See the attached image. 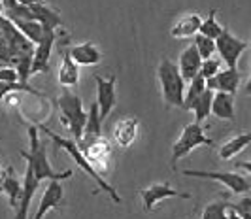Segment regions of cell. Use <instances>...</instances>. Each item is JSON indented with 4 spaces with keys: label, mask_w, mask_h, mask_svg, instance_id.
<instances>
[{
    "label": "cell",
    "mask_w": 251,
    "mask_h": 219,
    "mask_svg": "<svg viewBox=\"0 0 251 219\" xmlns=\"http://www.w3.org/2000/svg\"><path fill=\"white\" fill-rule=\"evenodd\" d=\"M40 187V180L34 174V168L30 163H26L25 168V178H23V195H21V200H19V206L15 210V218L17 219H25L28 218V206L32 202V196Z\"/></svg>",
    "instance_id": "cell-13"
},
{
    "label": "cell",
    "mask_w": 251,
    "mask_h": 219,
    "mask_svg": "<svg viewBox=\"0 0 251 219\" xmlns=\"http://www.w3.org/2000/svg\"><path fill=\"white\" fill-rule=\"evenodd\" d=\"M59 83L63 87H75L79 83V65H75V61L70 57L68 49L63 51V61L59 66Z\"/></svg>",
    "instance_id": "cell-22"
},
{
    "label": "cell",
    "mask_w": 251,
    "mask_h": 219,
    "mask_svg": "<svg viewBox=\"0 0 251 219\" xmlns=\"http://www.w3.org/2000/svg\"><path fill=\"white\" fill-rule=\"evenodd\" d=\"M63 196H64V189H63V183L61 180H51L46 187V191L42 195L40 198V206H38L36 214L32 216L34 219H42L50 210H55V208L61 206L63 202Z\"/></svg>",
    "instance_id": "cell-14"
},
{
    "label": "cell",
    "mask_w": 251,
    "mask_h": 219,
    "mask_svg": "<svg viewBox=\"0 0 251 219\" xmlns=\"http://www.w3.org/2000/svg\"><path fill=\"white\" fill-rule=\"evenodd\" d=\"M187 178H201V180H214L223 183L226 189L232 193H248L251 189V183L238 172H210V170H183L181 172Z\"/></svg>",
    "instance_id": "cell-7"
},
{
    "label": "cell",
    "mask_w": 251,
    "mask_h": 219,
    "mask_svg": "<svg viewBox=\"0 0 251 219\" xmlns=\"http://www.w3.org/2000/svg\"><path fill=\"white\" fill-rule=\"evenodd\" d=\"M2 65H6V63H2V61H0V66H2Z\"/></svg>",
    "instance_id": "cell-40"
},
{
    "label": "cell",
    "mask_w": 251,
    "mask_h": 219,
    "mask_svg": "<svg viewBox=\"0 0 251 219\" xmlns=\"http://www.w3.org/2000/svg\"><path fill=\"white\" fill-rule=\"evenodd\" d=\"M250 48H251V42H250ZM246 93L251 95V74H250V79H248V83H246Z\"/></svg>",
    "instance_id": "cell-37"
},
{
    "label": "cell",
    "mask_w": 251,
    "mask_h": 219,
    "mask_svg": "<svg viewBox=\"0 0 251 219\" xmlns=\"http://www.w3.org/2000/svg\"><path fill=\"white\" fill-rule=\"evenodd\" d=\"M250 48V42L236 38L228 28H223V32L215 38V51H219L221 59L226 63L228 68H236L242 53Z\"/></svg>",
    "instance_id": "cell-8"
},
{
    "label": "cell",
    "mask_w": 251,
    "mask_h": 219,
    "mask_svg": "<svg viewBox=\"0 0 251 219\" xmlns=\"http://www.w3.org/2000/svg\"><path fill=\"white\" fill-rule=\"evenodd\" d=\"M102 121L100 119V112H99V104L93 102L89 106V114H87V121H85V129H83V134L81 138H97L100 136L102 132Z\"/></svg>",
    "instance_id": "cell-25"
},
{
    "label": "cell",
    "mask_w": 251,
    "mask_h": 219,
    "mask_svg": "<svg viewBox=\"0 0 251 219\" xmlns=\"http://www.w3.org/2000/svg\"><path fill=\"white\" fill-rule=\"evenodd\" d=\"M219 70H221V61H217V59H214V57H208V59H204V61H202L201 74L206 77V79L215 76Z\"/></svg>",
    "instance_id": "cell-32"
},
{
    "label": "cell",
    "mask_w": 251,
    "mask_h": 219,
    "mask_svg": "<svg viewBox=\"0 0 251 219\" xmlns=\"http://www.w3.org/2000/svg\"><path fill=\"white\" fill-rule=\"evenodd\" d=\"M13 93H32L38 97L42 95L34 87H30L28 83H23V81H0V100H4L8 95H13Z\"/></svg>",
    "instance_id": "cell-28"
},
{
    "label": "cell",
    "mask_w": 251,
    "mask_h": 219,
    "mask_svg": "<svg viewBox=\"0 0 251 219\" xmlns=\"http://www.w3.org/2000/svg\"><path fill=\"white\" fill-rule=\"evenodd\" d=\"M40 129H42L44 132H46V134H48V136H50L51 140H53V144H55L59 149H64L66 153L70 155V157L74 159L75 165L81 168V170L87 174L91 180L97 181V185L100 187L102 191H106V193L110 195V198H112V200H115L117 204L121 202V195L117 193V191H115V187H113V185H110L108 181L104 180V176H102L100 172H99V170H97V168L93 167V165L89 163L87 159H85V155L81 153V149H79V146H77V142H75V140H68V138H63V136L55 134L53 130H50L48 127H44V125H40Z\"/></svg>",
    "instance_id": "cell-3"
},
{
    "label": "cell",
    "mask_w": 251,
    "mask_h": 219,
    "mask_svg": "<svg viewBox=\"0 0 251 219\" xmlns=\"http://www.w3.org/2000/svg\"><path fill=\"white\" fill-rule=\"evenodd\" d=\"M0 193L6 195L10 206L17 210L19 200H21V195H23V181H19V178L15 176V172H13L12 167H8L2 172V178H0Z\"/></svg>",
    "instance_id": "cell-19"
},
{
    "label": "cell",
    "mask_w": 251,
    "mask_h": 219,
    "mask_svg": "<svg viewBox=\"0 0 251 219\" xmlns=\"http://www.w3.org/2000/svg\"><path fill=\"white\" fill-rule=\"evenodd\" d=\"M195 48L199 49L202 61H204V59H208V57H214L215 40L210 38V36H206V34H202V32H197V34H195Z\"/></svg>",
    "instance_id": "cell-30"
},
{
    "label": "cell",
    "mask_w": 251,
    "mask_h": 219,
    "mask_svg": "<svg viewBox=\"0 0 251 219\" xmlns=\"http://www.w3.org/2000/svg\"><path fill=\"white\" fill-rule=\"evenodd\" d=\"M140 196H142V208H144V212H151L164 198H191V195L176 191L168 181H164V183H153L150 187L140 189Z\"/></svg>",
    "instance_id": "cell-9"
},
{
    "label": "cell",
    "mask_w": 251,
    "mask_h": 219,
    "mask_svg": "<svg viewBox=\"0 0 251 219\" xmlns=\"http://www.w3.org/2000/svg\"><path fill=\"white\" fill-rule=\"evenodd\" d=\"M236 218H251V198H242L236 204H232Z\"/></svg>",
    "instance_id": "cell-33"
},
{
    "label": "cell",
    "mask_w": 251,
    "mask_h": 219,
    "mask_svg": "<svg viewBox=\"0 0 251 219\" xmlns=\"http://www.w3.org/2000/svg\"><path fill=\"white\" fill-rule=\"evenodd\" d=\"M215 15H217V10H210L206 17H202V25H201V30L202 34H206V36H210V38H217L221 32H223V26L217 23V19H215Z\"/></svg>",
    "instance_id": "cell-29"
},
{
    "label": "cell",
    "mask_w": 251,
    "mask_h": 219,
    "mask_svg": "<svg viewBox=\"0 0 251 219\" xmlns=\"http://www.w3.org/2000/svg\"><path fill=\"white\" fill-rule=\"evenodd\" d=\"M212 98H214V91L206 87L193 102L189 104V110H193L197 123H204L212 116Z\"/></svg>",
    "instance_id": "cell-24"
},
{
    "label": "cell",
    "mask_w": 251,
    "mask_h": 219,
    "mask_svg": "<svg viewBox=\"0 0 251 219\" xmlns=\"http://www.w3.org/2000/svg\"><path fill=\"white\" fill-rule=\"evenodd\" d=\"M30 10L34 13V19H38L46 30H55V28L63 26V19H61L59 12L50 8L44 0H36L34 4H30Z\"/></svg>",
    "instance_id": "cell-21"
},
{
    "label": "cell",
    "mask_w": 251,
    "mask_h": 219,
    "mask_svg": "<svg viewBox=\"0 0 251 219\" xmlns=\"http://www.w3.org/2000/svg\"><path fill=\"white\" fill-rule=\"evenodd\" d=\"M206 87L212 91H225L230 95H236V91L240 87V72L236 68L219 70L215 76L206 79Z\"/></svg>",
    "instance_id": "cell-15"
},
{
    "label": "cell",
    "mask_w": 251,
    "mask_h": 219,
    "mask_svg": "<svg viewBox=\"0 0 251 219\" xmlns=\"http://www.w3.org/2000/svg\"><path fill=\"white\" fill-rule=\"evenodd\" d=\"M199 146H214V140L206 136L202 123H189L183 127L179 138L172 146V165H176L179 159H183L193 149H197Z\"/></svg>",
    "instance_id": "cell-5"
},
{
    "label": "cell",
    "mask_w": 251,
    "mask_h": 219,
    "mask_svg": "<svg viewBox=\"0 0 251 219\" xmlns=\"http://www.w3.org/2000/svg\"><path fill=\"white\" fill-rule=\"evenodd\" d=\"M201 66H202V57L201 53H199V49L195 48V44L185 48L183 51L179 53L177 68H179V72H181V76H183L185 81H191L193 77L197 76L201 72Z\"/></svg>",
    "instance_id": "cell-20"
},
{
    "label": "cell",
    "mask_w": 251,
    "mask_h": 219,
    "mask_svg": "<svg viewBox=\"0 0 251 219\" xmlns=\"http://www.w3.org/2000/svg\"><path fill=\"white\" fill-rule=\"evenodd\" d=\"M138 129H140L138 117L134 116L121 117L115 123V127H113V142L117 144L121 149H128L132 144L136 142V138H138Z\"/></svg>",
    "instance_id": "cell-12"
},
{
    "label": "cell",
    "mask_w": 251,
    "mask_h": 219,
    "mask_svg": "<svg viewBox=\"0 0 251 219\" xmlns=\"http://www.w3.org/2000/svg\"><path fill=\"white\" fill-rule=\"evenodd\" d=\"M55 30H46L44 28V36L36 44L34 53H32V66H30V74H44L50 70V57L55 46Z\"/></svg>",
    "instance_id": "cell-11"
},
{
    "label": "cell",
    "mask_w": 251,
    "mask_h": 219,
    "mask_svg": "<svg viewBox=\"0 0 251 219\" xmlns=\"http://www.w3.org/2000/svg\"><path fill=\"white\" fill-rule=\"evenodd\" d=\"M202 25V15L197 12H189L183 13L181 17H177V21L174 23V26L170 28V36L176 40L191 38L195 36Z\"/></svg>",
    "instance_id": "cell-16"
},
{
    "label": "cell",
    "mask_w": 251,
    "mask_h": 219,
    "mask_svg": "<svg viewBox=\"0 0 251 219\" xmlns=\"http://www.w3.org/2000/svg\"><path fill=\"white\" fill-rule=\"evenodd\" d=\"M0 81H19V74L15 66L2 65L0 66Z\"/></svg>",
    "instance_id": "cell-34"
},
{
    "label": "cell",
    "mask_w": 251,
    "mask_h": 219,
    "mask_svg": "<svg viewBox=\"0 0 251 219\" xmlns=\"http://www.w3.org/2000/svg\"><path fill=\"white\" fill-rule=\"evenodd\" d=\"M157 79L166 108H181L185 98V79L174 61L163 57L157 68Z\"/></svg>",
    "instance_id": "cell-2"
},
{
    "label": "cell",
    "mask_w": 251,
    "mask_h": 219,
    "mask_svg": "<svg viewBox=\"0 0 251 219\" xmlns=\"http://www.w3.org/2000/svg\"><path fill=\"white\" fill-rule=\"evenodd\" d=\"M57 106H59V112H61V123L64 125V129L70 130V134L77 142L81 138V134H83L85 121H87L79 95L72 93L70 87H64V91L57 98Z\"/></svg>",
    "instance_id": "cell-4"
},
{
    "label": "cell",
    "mask_w": 251,
    "mask_h": 219,
    "mask_svg": "<svg viewBox=\"0 0 251 219\" xmlns=\"http://www.w3.org/2000/svg\"><path fill=\"white\" fill-rule=\"evenodd\" d=\"M204 89H206V77L199 72L197 76L189 81V87H187V91H185V98H183V106H181V108H183V110H189V104L193 102Z\"/></svg>",
    "instance_id": "cell-27"
},
{
    "label": "cell",
    "mask_w": 251,
    "mask_h": 219,
    "mask_svg": "<svg viewBox=\"0 0 251 219\" xmlns=\"http://www.w3.org/2000/svg\"><path fill=\"white\" fill-rule=\"evenodd\" d=\"M97 104H99V112H100V119L104 121L106 117L112 114L113 106L117 102V95H115V87H117V77H102L97 76Z\"/></svg>",
    "instance_id": "cell-10"
},
{
    "label": "cell",
    "mask_w": 251,
    "mask_h": 219,
    "mask_svg": "<svg viewBox=\"0 0 251 219\" xmlns=\"http://www.w3.org/2000/svg\"><path fill=\"white\" fill-rule=\"evenodd\" d=\"M68 53H70V57L75 61V65L79 66H97L102 61L100 49L93 42H83V44L70 46Z\"/></svg>",
    "instance_id": "cell-17"
},
{
    "label": "cell",
    "mask_w": 251,
    "mask_h": 219,
    "mask_svg": "<svg viewBox=\"0 0 251 219\" xmlns=\"http://www.w3.org/2000/svg\"><path fill=\"white\" fill-rule=\"evenodd\" d=\"M212 116L221 121H236V110H234V95L225 91H214L212 98Z\"/></svg>",
    "instance_id": "cell-18"
},
{
    "label": "cell",
    "mask_w": 251,
    "mask_h": 219,
    "mask_svg": "<svg viewBox=\"0 0 251 219\" xmlns=\"http://www.w3.org/2000/svg\"><path fill=\"white\" fill-rule=\"evenodd\" d=\"M250 144H251V132H242V134H236V136H230L219 147V157L223 161H230V159H234L238 153H242Z\"/></svg>",
    "instance_id": "cell-23"
},
{
    "label": "cell",
    "mask_w": 251,
    "mask_h": 219,
    "mask_svg": "<svg viewBox=\"0 0 251 219\" xmlns=\"http://www.w3.org/2000/svg\"><path fill=\"white\" fill-rule=\"evenodd\" d=\"M77 146H79L81 153L85 155V159L100 172L102 176L108 174L110 159H112V144L108 142L102 134L97 138H79Z\"/></svg>",
    "instance_id": "cell-6"
},
{
    "label": "cell",
    "mask_w": 251,
    "mask_h": 219,
    "mask_svg": "<svg viewBox=\"0 0 251 219\" xmlns=\"http://www.w3.org/2000/svg\"><path fill=\"white\" fill-rule=\"evenodd\" d=\"M12 23L17 26L32 44H38V42L42 40V36H44V26H42V23H40L38 19H15Z\"/></svg>",
    "instance_id": "cell-26"
},
{
    "label": "cell",
    "mask_w": 251,
    "mask_h": 219,
    "mask_svg": "<svg viewBox=\"0 0 251 219\" xmlns=\"http://www.w3.org/2000/svg\"><path fill=\"white\" fill-rule=\"evenodd\" d=\"M19 4H25V6H30V4H34L36 0H17Z\"/></svg>",
    "instance_id": "cell-38"
},
{
    "label": "cell",
    "mask_w": 251,
    "mask_h": 219,
    "mask_svg": "<svg viewBox=\"0 0 251 219\" xmlns=\"http://www.w3.org/2000/svg\"><path fill=\"white\" fill-rule=\"evenodd\" d=\"M236 168H242V170H246V172H250L251 174V161H242V163H236Z\"/></svg>",
    "instance_id": "cell-35"
},
{
    "label": "cell",
    "mask_w": 251,
    "mask_h": 219,
    "mask_svg": "<svg viewBox=\"0 0 251 219\" xmlns=\"http://www.w3.org/2000/svg\"><path fill=\"white\" fill-rule=\"evenodd\" d=\"M230 202H226V200H214V202H210L208 206L202 210L201 218L202 219H221V218H226V208H228Z\"/></svg>",
    "instance_id": "cell-31"
},
{
    "label": "cell",
    "mask_w": 251,
    "mask_h": 219,
    "mask_svg": "<svg viewBox=\"0 0 251 219\" xmlns=\"http://www.w3.org/2000/svg\"><path fill=\"white\" fill-rule=\"evenodd\" d=\"M2 172H4V170H2V167H0V178H2Z\"/></svg>",
    "instance_id": "cell-39"
},
{
    "label": "cell",
    "mask_w": 251,
    "mask_h": 219,
    "mask_svg": "<svg viewBox=\"0 0 251 219\" xmlns=\"http://www.w3.org/2000/svg\"><path fill=\"white\" fill-rule=\"evenodd\" d=\"M19 2L17 0H2V8L4 10H8V8H13V6H17Z\"/></svg>",
    "instance_id": "cell-36"
},
{
    "label": "cell",
    "mask_w": 251,
    "mask_h": 219,
    "mask_svg": "<svg viewBox=\"0 0 251 219\" xmlns=\"http://www.w3.org/2000/svg\"><path fill=\"white\" fill-rule=\"evenodd\" d=\"M28 142L30 147L28 151L21 149L19 153L25 159L26 163H30L34 168V174L40 181L44 180H68L72 178V170H63V172H57L55 168L51 167L50 159H48V151H46V144L40 142V136H38L36 127H28Z\"/></svg>",
    "instance_id": "cell-1"
}]
</instances>
